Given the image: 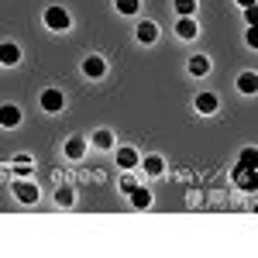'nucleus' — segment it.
<instances>
[{
    "instance_id": "9d476101",
    "label": "nucleus",
    "mask_w": 258,
    "mask_h": 258,
    "mask_svg": "<svg viewBox=\"0 0 258 258\" xmlns=\"http://www.w3.org/2000/svg\"><path fill=\"white\" fill-rule=\"evenodd\" d=\"M258 148H244V152H241V159H238V169H244V172H255L258 165Z\"/></svg>"
},
{
    "instance_id": "20e7f679",
    "label": "nucleus",
    "mask_w": 258,
    "mask_h": 258,
    "mask_svg": "<svg viewBox=\"0 0 258 258\" xmlns=\"http://www.w3.org/2000/svg\"><path fill=\"white\" fill-rule=\"evenodd\" d=\"M14 197H18L21 203H35V200H38V186L28 182V179H18V182H14Z\"/></svg>"
},
{
    "instance_id": "423d86ee",
    "label": "nucleus",
    "mask_w": 258,
    "mask_h": 258,
    "mask_svg": "<svg viewBox=\"0 0 258 258\" xmlns=\"http://www.w3.org/2000/svg\"><path fill=\"white\" fill-rule=\"evenodd\" d=\"M21 124V110L14 103H4L0 107V127H18Z\"/></svg>"
},
{
    "instance_id": "9b49d317",
    "label": "nucleus",
    "mask_w": 258,
    "mask_h": 258,
    "mask_svg": "<svg viewBox=\"0 0 258 258\" xmlns=\"http://www.w3.org/2000/svg\"><path fill=\"white\" fill-rule=\"evenodd\" d=\"M197 31H200V28H197V21H193V18H179V24H176L179 38H197Z\"/></svg>"
},
{
    "instance_id": "2eb2a0df",
    "label": "nucleus",
    "mask_w": 258,
    "mask_h": 258,
    "mask_svg": "<svg viewBox=\"0 0 258 258\" xmlns=\"http://www.w3.org/2000/svg\"><path fill=\"white\" fill-rule=\"evenodd\" d=\"M234 182H238L241 189L255 193V172H244V169H234Z\"/></svg>"
},
{
    "instance_id": "1a4fd4ad",
    "label": "nucleus",
    "mask_w": 258,
    "mask_h": 258,
    "mask_svg": "<svg viewBox=\"0 0 258 258\" xmlns=\"http://www.w3.org/2000/svg\"><path fill=\"white\" fill-rule=\"evenodd\" d=\"M127 200H131V203H135L138 210H145V207H152V193H148L145 186H135V189L127 193Z\"/></svg>"
},
{
    "instance_id": "f03ea898",
    "label": "nucleus",
    "mask_w": 258,
    "mask_h": 258,
    "mask_svg": "<svg viewBox=\"0 0 258 258\" xmlns=\"http://www.w3.org/2000/svg\"><path fill=\"white\" fill-rule=\"evenodd\" d=\"M83 73H86L90 80H103V76H107V59H103V55H86V59H83Z\"/></svg>"
},
{
    "instance_id": "7ed1b4c3",
    "label": "nucleus",
    "mask_w": 258,
    "mask_h": 258,
    "mask_svg": "<svg viewBox=\"0 0 258 258\" xmlns=\"http://www.w3.org/2000/svg\"><path fill=\"white\" fill-rule=\"evenodd\" d=\"M38 103H41V110H48V114H59L66 100H62V93H59V90H41Z\"/></svg>"
},
{
    "instance_id": "412c9836",
    "label": "nucleus",
    "mask_w": 258,
    "mask_h": 258,
    "mask_svg": "<svg viewBox=\"0 0 258 258\" xmlns=\"http://www.w3.org/2000/svg\"><path fill=\"white\" fill-rule=\"evenodd\" d=\"M93 145H97V148H110V145H114V135H110V131H97V135H93Z\"/></svg>"
},
{
    "instance_id": "4be33fe9",
    "label": "nucleus",
    "mask_w": 258,
    "mask_h": 258,
    "mask_svg": "<svg viewBox=\"0 0 258 258\" xmlns=\"http://www.w3.org/2000/svg\"><path fill=\"white\" fill-rule=\"evenodd\" d=\"M135 186H138V182H135V179H131V176H120V189H124V193H131Z\"/></svg>"
},
{
    "instance_id": "aec40b11",
    "label": "nucleus",
    "mask_w": 258,
    "mask_h": 258,
    "mask_svg": "<svg viewBox=\"0 0 258 258\" xmlns=\"http://www.w3.org/2000/svg\"><path fill=\"white\" fill-rule=\"evenodd\" d=\"M176 11H179V18H193V11H197V0H176Z\"/></svg>"
},
{
    "instance_id": "0eeeda50",
    "label": "nucleus",
    "mask_w": 258,
    "mask_h": 258,
    "mask_svg": "<svg viewBox=\"0 0 258 258\" xmlns=\"http://www.w3.org/2000/svg\"><path fill=\"white\" fill-rule=\"evenodd\" d=\"M21 62V48L14 41H4L0 45V66H18Z\"/></svg>"
},
{
    "instance_id": "39448f33",
    "label": "nucleus",
    "mask_w": 258,
    "mask_h": 258,
    "mask_svg": "<svg viewBox=\"0 0 258 258\" xmlns=\"http://www.w3.org/2000/svg\"><path fill=\"white\" fill-rule=\"evenodd\" d=\"M197 110L200 114H217L220 110V97L217 93H200L197 97Z\"/></svg>"
},
{
    "instance_id": "6ab92c4d",
    "label": "nucleus",
    "mask_w": 258,
    "mask_h": 258,
    "mask_svg": "<svg viewBox=\"0 0 258 258\" xmlns=\"http://www.w3.org/2000/svg\"><path fill=\"white\" fill-rule=\"evenodd\" d=\"M114 4H117L120 14H127V18H131V14H138V7H141V0H114Z\"/></svg>"
},
{
    "instance_id": "f3484780",
    "label": "nucleus",
    "mask_w": 258,
    "mask_h": 258,
    "mask_svg": "<svg viewBox=\"0 0 258 258\" xmlns=\"http://www.w3.org/2000/svg\"><path fill=\"white\" fill-rule=\"evenodd\" d=\"M141 165H145V172H148V176H162V169H165V162H162L159 155H148Z\"/></svg>"
},
{
    "instance_id": "ddd939ff",
    "label": "nucleus",
    "mask_w": 258,
    "mask_h": 258,
    "mask_svg": "<svg viewBox=\"0 0 258 258\" xmlns=\"http://www.w3.org/2000/svg\"><path fill=\"white\" fill-rule=\"evenodd\" d=\"M117 165L120 169H135L138 165V152L135 148H117Z\"/></svg>"
},
{
    "instance_id": "dca6fc26",
    "label": "nucleus",
    "mask_w": 258,
    "mask_h": 258,
    "mask_svg": "<svg viewBox=\"0 0 258 258\" xmlns=\"http://www.w3.org/2000/svg\"><path fill=\"white\" fill-rule=\"evenodd\" d=\"M238 90H241V93H255V90H258V76H255V73H241V76H238Z\"/></svg>"
},
{
    "instance_id": "4468645a",
    "label": "nucleus",
    "mask_w": 258,
    "mask_h": 258,
    "mask_svg": "<svg viewBox=\"0 0 258 258\" xmlns=\"http://www.w3.org/2000/svg\"><path fill=\"white\" fill-rule=\"evenodd\" d=\"M210 73V59L207 55H193L189 59V76H207Z\"/></svg>"
},
{
    "instance_id": "6e6552de",
    "label": "nucleus",
    "mask_w": 258,
    "mask_h": 258,
    "mask_svg": "<svg viewBox=\"0 0 258 258\" xmlns=\"http://www.w3.org/2000/svg\"><path fill=\"white\" fill-rule=\"evenodd\" d=\"M155 38H159V24H155V21H141L138 24V41L141 45H152Z\"/></svg>"
},
{
    "instance_id": "a211bd4d",
    "label": "nucleus",
    "mask_w": 258,
    "mask_h": 258,
    "mask_svg": "<svg viewBox=\"0 0 258 258\" xmlns=\"http://www.w3.org/2000/svg\"><path fill=\"white\" fill-rule=\"evenodd\" d=\"M73 200H76L73 186H59V189H55V203H59V207H73Z\"/></svg>"
},
{
    "instance_id": "f8f14e48",
    "label": "nucleus",
    "mask_w": 258,
    "mask_h": 258,
    "mask_svg": "<svg viewBox=\"0 0 258 258\" xmlns=\"http://www.w3.org/2000/svg\"><path fill=\"white\" fill-rule=\"evenodd\" d=\"M86 155V141L83 138H69L66 141V159H83Z\"/></svg>"
},
{
    "instance_id": "5701e85b",
    "label": "nucleus",
    "mask_w": 258,
    "mask_h": 258,
    "mask_svg": "<svg viewBox=\"0 0 258 258\" xmlns=\"http://www.w3.org/2000/svg\"><path fill=\"white\" fill-rule=\"evenodd\" d=\"M241 7H255V0H238Z\"/></svg>"
},
{
    "instance_id": "f257e3e1",
    "label": "nucleus",
    "mask_w": 258,
    "mask_h": 258,
    "mask_svg": "<svg viewBox=\"0 0 258 258\" xmlns=\"http://www.w3.org/2000/svg\"><path fill=\"white\" fill-rule=\"evenodd\" d=\"M45 28H52V31H69V14H66L62 7H48V11H45Z\"/></svg>"
}]
</instances>
